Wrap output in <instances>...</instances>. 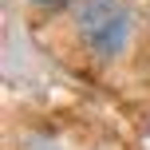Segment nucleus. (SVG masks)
Instances as JSON below:
<instances>
[{
    "label": "nucleus",
    "mask_w": 150,
    "mask_h": 150,
    "mask_svg": "<svg viewBox=\"0 0 150 150\" xmlns=\"http://www.w3.org/2000/svg\"><path fill=\"white\" fill-rule=\"evenodd\" d=\"M130 28H134V16H130L127 0H79L75 4V32H79V44L87 47L95 59H119L130 44Z\"/></svg>",
    "instance_id": "nucleus-1"
},
{
    "label": "nucleus",
    "mask_w": 150,
    "mask_h": 150,
    "mask_svg": "<svg viewBox=\"0 0 150 150\" xmlns=\"http://www.w3.org/2000/svg\"><path fill=\"white\" fill-rule=\"evenodd\" d=\"M40 4H52V0H40Z\"/></svg>",
    "instance_id": "nucleus-2"
}]
</instances>
